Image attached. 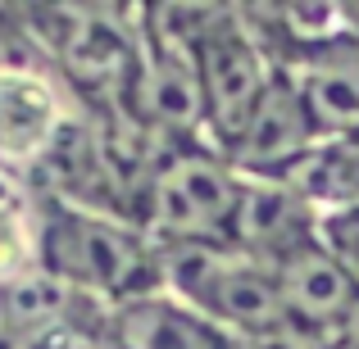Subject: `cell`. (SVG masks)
Segmentation results:
<instances>
[{
	"label": "cell",
	"instance_id": "cell-1",
	"mask_svg": "<svg viewBox=\"0 0 359 349\" xmlns=\"http://www.w3.org/2000/svg\"><path fill=\"white\" fill-rule=\"evenodd\" d=\"M41 272L109 313L164 290V254L137 222L50 191H41Z\"/></svg>",
	"mask_w": 359,
	"mask_h": 349
},
{
	"label": "cell",
	"instance_id": "cell-2",
	"mask_svg": "<svg viewBox=\"0 0 359 349\" xmlns=\"http://www.w3.org/2000/svg\"><path fill=\"white\" fill-rule=\"evenodd\" d=\"M82 114V100L46 59L18 5H0V168L36 182Z\"/></svg>",
	"mask_w": 359,
	"mask_h": 349
},
{
	"label": "cell",
	"instance_id": "cell-3",
	"mask_svg": "<svg viewBox=\"0 0 359 349\" xmlns=\"http://www.w3.org/2000/svg\"><path fill=\"white\" fill-rule=\"evenodd\" d=\"M245 177L214 145L168 141L141 186L137 227L159 245H232Z\"/></svg>",
	"mask_w": 359,
	"mask_h": 349
},
{
	"label": "cell",
	"instance_id": "cell-4",
	"mask_svg": "<svg viewBox=\"0 0 359 349\" xmlns=\"http://www.w3.org/2000/svg\"><path fill=\"white\" fill-rule=\"evenodd\" d=\"M164 290L201 308L228 336H264L287 327V304L278 290V272L237 245H168Z\"/></svg>",
	"mask_w": 359,
	"mask_h": 349
},
{
	"label": "cell",
	"instance_id": "cell-5",
	"mask_svg": "<svg viewBox=\"0 0 359 349\" xmlns=\"http://www.w3.org/2000/svg\"><path fill=\"white\" fill-rule=\"evenodd\" d=\"M323 145L318 141V127L309 118V105H305V91L296 82V69L282 64L273 73L264 100L255 105L250 122L241 127V136L223 150L232 168L250 182H287L300 164H305L314 150Z\"/></svg>",
	"mask_w": 359,
	"mask_h": 349
},
{
	"label": "cell",
	"instance_id": "cell-6",
	"mask_svg": "<svg viewBox=\"0 0 359 349\" xmlns=\"http://www.w3.org/2000/svg\"><path fill=\"white\" fill-rule=\"evenodd\" d=\"M273 272H278V290L287 304V322L309 336H323V341H341L346 322L359 308L355 272L323 241L287 254L282 263H273Z\"/></svg>",
	"mask_w": 359,
	"mask_h": 349
},
{
	"label": "cell",
	"instance_id": "cell-7",
	"mask_svg": "<svg viewBox=\"0 0 359 349\" xmlns=\"http://www.w3.org/2000/svg\"><path fill=\"white\" fill-rule=\"evenodd\" d=\"M100 349H237V336H228L187 299L159 290L114 308L100 332Z\"/></svg>",
	"mask_w": 359,
	"mask_h": 349
},
{
	"label": "cell",
	"instance_id": "cell-8",
	"mask_svg": "<svg viewBox=\"0 0 359 349\" xmlns=\"http://www.w3.org/2000/svg\"><path fill=\"white\" fill-rule=\"evenodd\" d=\"M41 272V191L0 168V295Z\"/></svg>",
	"mask_w": 359,
	"mask_h": 349
}]
</instances>
